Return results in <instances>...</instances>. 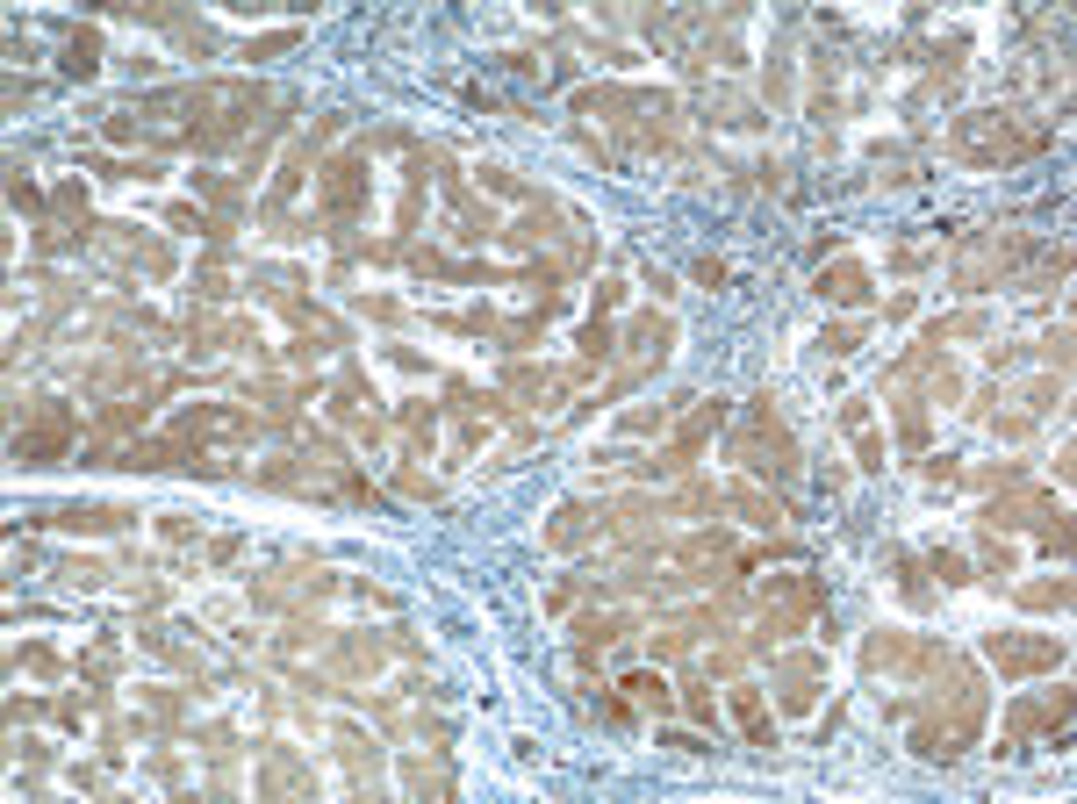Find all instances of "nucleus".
I'll return each mask as SVG.
<instances>
[{"label": "nucleus", "mask_w": 1077, "mask_h": 804, "mask_svg": "<svg viewBox=\"0 0 1077 804\" xmlns=\"http://www.w3.org/2000/svg\"><path fill=\"white\" fill-rule=\"evenodd\" d=\"M733 711H740V725H747V740H754V747H776V725H769V711H762V697H754V689H740V697H733Z\"/></svg>", "instance_id": "4"}, {"label": "nucleus", "mask_w": 1077, "mask_h": 804, "mask_svg": "<svg viewBox=\"0 0 1077 804\" xmlns=\"http://www.w3.org/2000/svg\"><path fill=\"white\" fill-rule=\"evenodd\" d=\"M65 431H72V417H65V410L51 403V410L36 417L29 431H15V460H29V467H51L58 453H65Z\"/></svg>", "instance_id": "1"}, {"label": "nucleus", "mask_w": 1077, "mask_h": 804, "mask_svg": "<svg viewBox=\"0 0 1077 804\" xmlns=\"http://www.w3.org/2000/svg\"><path fill=\"white\" fill-rule=\"evenodd\" d=\"M992 661L998 668H1042V661H1056V639H992Z\"/></svg>", "instance_id": "2"}, {"label": "nucleus", "mask_w": 1077, "mask_h": 804, "mask_svg": "<svg viewBox=\"0 0 1077 804\" xmlns=\"http://www.w3.org/2000/svg\"><path fill=\"white\" fill-rule=\"evenodd\" d=\"M65 72H80V80L94 72V36H72V58H65Z\"/></svg>", "instance_id": "7"}, {"label": "nucleus", "mask_w": 1077, "mask_h": 804, "mask_svg": "<svg viewBox=\"0 0 1077 804\" xmlns=\"http://www.w3.org/2000/svg\"><path fill=\"white\" fill-rule=\"evenodd\" d=\"M819 295H834V302H862V295H870V280H862V266H840L834 280H819Z\"/></svg>", "instance_id": "5"}, {"label": "nucleus", "mask_w": 1077, "mask_h": 804, "mask_svg": "<svg viewBox=\"0 0 1077 804\" xmlns=\"http://www.w3.org/2000/svg\"><path fill=\"white\" fill-rule=\"evenodd\" d=\"M324 194H331V208H338V216H352V208H359V166H352V158H338V166H331Z\"/></svg>", "instance_id": "3"}, {"label": "nucleus", "mask_w": 1077, "mask_h": 804, "mask_svg": "<svg viewBox=\"0 0 1077 804\" xmlns=\"http://www.w3.org/2000/svg\"><path fill=\"white\" fill-rule=\"evenodd\" d=\"M625 689H633L639 704H654V711H661L668 704V689H661V675H625Z\"/></svg>", "instance_id": "6"}]
</instances>
